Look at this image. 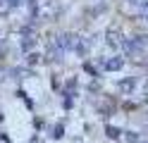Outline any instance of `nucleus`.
I'll return each instance as SVG.
<instances>
[{"label":"nucleus","mask_w":148,"mask_h":143,"mask_svg":"<svg viewBox=\"0 0 148 143\" xmlns=\"http://www.w3.org/2000/svg\"><path fill=\"white\" fill-rule=\"evenodd\" d=\"M100 64H103V69H108V72H117V69H122L124 60L122 57H112V60H103Z\"/></svg>","instance_id":"1"},{"label":"nucleus","mask_w":148,"mask_h":143,"mask_svg":"<svg viewBox=\"0 0 148 143\" xmlns=\"http://www.w3.org/2000/svg\"><path fill=\"white\" fill-rule=\"evenodd\" d=\"M134 86H136L134 79H124V81H119V83H117V88L122 91V93H132V91H134Z\"/></svg>","instance_id":"2"},{"label":"nucleus","mask_w":148,"mask_h":143,"mask_svg":"<svg viewBox=\"0 0 148 143\" xmlns=\"http://www.w3.org/2000/svg\"><path fill=\"white\" fill-rule=\"evenodd\" d=\"M50 136H53L55 141H58V138H62V136H64V127H62V124H55V127L50 129Z\"/></svg>","instance_id":"3"},{"label":"nucleus","mask_w":148,"mask_h":143,"mask_svg":"<svg viewBox=\"0 0 148 143\" xmlns=\"http://www.w3.org/2000/svg\"><path fill=\"white\" fill-rule=\"evenodd\" d=\"M105 133H108V138H112V141H117L119 136H122V131H119L117 127H105Z\"/></svg>","instance_id":"4"},{"label":"nucleus","mask_w":148,"mask_h":143,"mask_svg":"<svg viewBox=\"0 0 148 143\" xmlns=\"http://www.w3.org/2000/svg\"><path fill=\"white\" fill-rule=\"evenodd\" d=\"M127 143H138V136L134 131H127Z\"/></svg>","instance_id":"5"},{"label":"nucleus","mask_w":148,"mask_h":143,"mask_svg":"<svg viewBox=\"0 0 148 143\" xmlns=\"http://www.w3.org/2000/svg\"><path fill=\"white\" fill-rule=\"evenodd\" d=\"M127 3H129V5H138V7H141V5L146 3V0H127Z\"/></svg>","instance_id":"6"},{"label":"nucleus","mask_w":148,"mask_h":143,"mask_svg":"<svg viewBox=\"0 0 148 143\" xmlns=\"http://www.w3.org/2000/svg\"><path fill=\"white\" fill-rule=\"evenodd\" d=\"M5 3H7V5H10V7H17V5H19V3H22V0H5Z\"/></svg>","instance_id":"7"},{"label":"nucleus","mask_w":148,"mask_h":143,"mask_svg":"<svg viewBox=\"0 0 148 143\" xmlns=\"http://www.w3.org/2000/svg\"><path fill=\"white\" fill-rule=\"evenodd\" d=\"M143 143H148V141H143Z\"/></svg>","instance_id":"8"}]
</instances>
